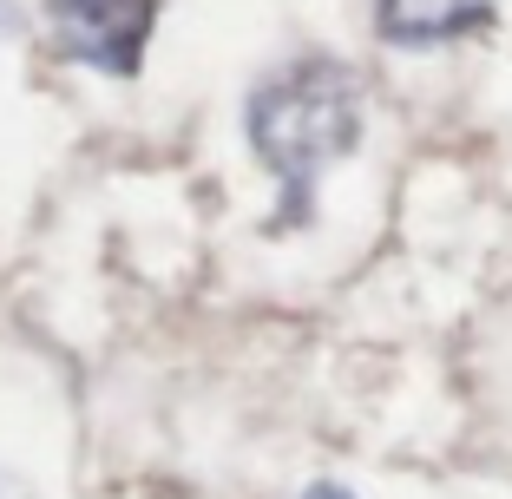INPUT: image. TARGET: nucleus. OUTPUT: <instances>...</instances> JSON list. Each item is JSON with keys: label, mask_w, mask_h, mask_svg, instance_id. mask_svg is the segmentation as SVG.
I'll return each instance as SVG.
<instances>
[{"label": "nucleus", "mask_w": 512, "mask_h": 499, "mask_svg": "<svg viewBox=\"0 0 512 499\" xmlns=\"http://www.w3.org/2000/svg\"><path fill=\"white\" fill-rule=\"evenodd\" d=\"M20 33V0H0V40H14Z\"/></svg>", "instance_id": "obj_5"}, {"label": "nucleus", "mask_w": 512, "mask_h": 499, "mask_svg": "<svg viewBox=\"0 0 512 499\" xmlns=\"http://www.w3.org/2000/svg\"><path fill=\"white\" fill-rule=\"evenodd\" d=\"M158 14L165 0H46V33L60 60L106 79H138Z\"/></svg>", "instance_id": "obj_2"}, {"label": "nucleus", "mask_w": 512, "mask_h": 499, "mask_svg": "<svg viewBox=\"0 0 512 499\" xmlns=\"http://www.w3.org/2000/svg\"><path fill=\"white\" fill-rule=\"evenodd\" d=\"M362 132H368L362 73L335 53H302V60L276 66L250 86L243 138H250L256 165L276 178V217H270L276 237L316 224L322 178L362 145Z\"/></svg>", "instance_id": "obj_1"}, {"label": "nucleus", "mask_w": 512, "mask_h": 499, "mask_svg": "<svg viewBox=\"0 0 512 499\" xmlns=\"http://www.w3.org/2000/svg\"><path fill=\"white\" fill-rule=\"evenodd\" d=\"M375 14V40L401 46V53H427V46H453L467 33H486L499 14V0H368Z\"/></svg>", "instance_id": "obj_3"}, {"label": "nucleus", "mask_w": 512, "mask_h": 499, "mask_svg": "<svg viewBox=\"0 0 512 499\" xmlns=\"http://www.w3.org/2000/svg\"><path fill=\"white\" fill-rule=\"evenodd\" d=\"M296 499H355V493H348L342 480H316V486H302Z\"/></svg>", "instance_id": "obj_4"}]
</instances>
